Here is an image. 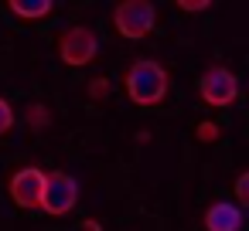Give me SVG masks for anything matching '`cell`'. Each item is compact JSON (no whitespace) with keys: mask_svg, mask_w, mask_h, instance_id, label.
Returning <instances> with one entry per match:
<instances>
[{"mask_svg":"<svg viewBox=\"0 0 249 231\" xmlns=\"http://www.w3.org/2000/svg\"><path fill=\"white\" fill-rule=\"evenodd\" d=\"M126 92H130V99H133L137 106H157V102H164V95H167V72H164L157 62L140 58V62H133L130 72H126Z\"/></svg>","mask_w":249,"mask_h":231,"instance_id":"obj_1","label":"cell"},{"mask_svg":"<svg viewBox=\"0 0 249 231\" xmlns=\"http://www.w3.org/2000/svg\"><path fill=\"white\" fill-rule=\"evenodd\" d=\"M75 200H79V180L72 173H65V170L45 173V190H41V204H38L45 214L62 217L75 207Z\"/></svg>","mask_w":249,"mask_h":231,"instance_id":"obj_2","label":"cell"},{"mask_svg":"<svg viewBox=\"0 0 249 231\" xmlns=\"http://www.w3.org/2000/svg\"><path fill=\"white\" fill-rule=\"evenodd\" d=\"M113 24L123 38L140 41L154 31V4H147V0H123L113 11Z\"/></svg>","mask_w":249,"mask_h":231,"instance_id":"obj_3","label":"cell"},{"mask_svg":"<svg viewBox=\"0 0 249 231\" xmlns=\"http://www.w3.org/2000/svg\"><path fill=\"white\" fill-rule=\"evenodd\" d=\"M58 55H62V62L72 65V68L89 65V62L99 55V38H96V31H89L86 24L65 28L62 38H58Z\"/></svg>","mask_w":249,"mask_h":231,"instance_id":"obj_4","label":"cell"},{"mask_svg":"<svg viewBox=\"0 0 249 231\" xmlns=\"http://www.w3.org/2000/svg\"><path fill=\"white\" fill-rule=\"evenodd\" d=\"M198 92H201L205 106H212V109H225V106L235 102V95H239V82H235V75H232L229 68H218V65H215V68H208V72L201 75Z\"/></svg>","mask_w":249,"mask_h":231,"instance_id":"obj_5","label":"cell"},{"mask_svg":"<svg viewBox=\"0 0 249 231\" xmlns=\"http://www.w3.org/2000/svg\"><path fill=\"white\" fill-rule=\"evenodd\" d=\"M41 190H45V173L38 167H24L11 177V197H14L18 207H38Z\"/></svg>","mask_w":249,"mask_h":231,"instance_id":"obj_6","label":"cell"},{"mask_svg":"<svg viewBox=\"0 0 249 231\" xmlns=\"http://www.w3.org/2000/svg\"><path fill=\"white\" fill-rule=\"evenodd\" d=\"M205 228L208 231H239L242 228V207L229 200H215L205 211Z\"/></svg>","mask_w":249,"mask_h":231,"instance_id":"obj_7","label":"cell"},{"mask_svg":"<svg viewBox=\"0 0 249 231\" xmlns=\"http://www.w3.org/2000/svg\"><path fill=\"white\" fill-rule=\"evenodd\" d=\"M11 11H14L18 17H28V21H35V17H45V14H52V0H11Z\"/></svg>","mask_w":249,"mask_h":231,"instance_id":"obj_8","label":"cell"},{"mask_svg":"<svg viewBox=\"0 0 249 231\" xmlns=\"http://www.w3.org/2000/svg\"><path fill=\"white\" fill-rule=\"evenodd\" d=\"M11 126H14V109H11L7 99H0V136L11 133Z\"/></svg>","mask_w":249,"mask_h":231,"instance_id":"obj_9","label":"cell"},{"mask_svg":"<svg viewBox=\"0 0 249 231\" xmlns=\"http://www.w3.org/2000/svg\"><path fill=\"white\" fill-rule=\"evenodd\" d=\"M235 197H239V204L249 200V173H239L235 177Z\"/></svg>","mask_w":249,"mask_h":231,"instance_id":"obj_10","label":"cell"},{"mask_svg":"<svg viewBox=\"0 0 249 231\" xmlns=\"http://www.w3.org/2000/svg\"><path fill=\"white\" fill-rule=\"evenodd\" d=\"M198 139H201V143L218 139V126H215V123H201V126H198Z\"/></svg>","mask_w":249,"mask_h":231,"instance_id":"obj_11","label":"cell"},{"mask_svg":"<svg viewBox=\"0 0 249 231\" xmlns=\"http://www.w3.org/2000/svg\"><path fill=\"white\" fill-rule=\"evenodd\" d=\"M28 123H31V126H45V123H48V112H45V106H35V109L28 112Z\"/></svg>","mask_w":249,"mask_h":231,"instance_id":"obj_12","label":"cell"},{"mask_svg":"<svg viewBox=\"0 0 249 231\" xmlns=\"http://www.w3.org/2000/svg\"><path fill=\"white\" fill-rule=\"evenodd\" d=\"M178 7L188 11V14H198V11H208V0H195V4H191V0H181Z\"/></svg>","mask_w":249,"mask_h":231,"instance_id":"obj_13","label":"cell"},{"mask_svg":"<svg viewBox=\"0 0 249 231\" xmlns=\"http://www.w3.org/2000/svg\"><path fill=\"white\" fill-rule=\"evenodd\" d=\"M106 92H109V82H106V78H96V82L89 85V95H92V99H103Z\"/></svg>","mask_w":249,"mask_h":231,"instance_id":"obj_14","label":"cell"},{"mask_svg":"<svg viewBox=\"0 0 249 231\" xmlns=\"http://www.w3.org/2000/svg\"><path fill=\"white\" fill-rule=\"evenodd\" d=\"M82 231H103V228H99V221H86V224H82Z\"/></svg>","mask_w":249,"mask_h":231,"instance_id":"obj_15","label":"cell"}]
</instances>
